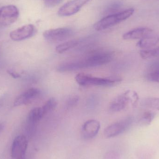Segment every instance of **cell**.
Returning a JSON list of instances; mask_svg holds the SVG:
<instances>
[{
    "instance_id": "6da1fadb",
    "label": "cell",
    "mask_w": 159,
    "mask_h": 159,
    "mask_svg": "<svg viewBox=\"0 0 159 159\" xmlns=\"http://www.w3.org/2000/svg\"><path fill=\"white\" fill-rule=\"evenodd\" d=\"M134 11V8H130L116 14L108 15L97 21L93 28L95 30L98 31L106 30L126 20L132 16Z\"/></svg>"
},
{
    "instance_id": "7a4b0ae2",
    "label": "cell",
    "mask_w": 159,
    "mask_h": 159,
    "mask_svg": "<svg viewBox=\"0 0 159 159\" xmlns=\"http://www.w3.org/2000/svg\"><path fill=\"white\" fill-rule=\"evenodd\" d=\"M76 82L82 86H109L119 83L122 80L119 77H95L86 74L80 73L75 76Z\"/></svg>"
},
{
    "instance_id": "3957f363",
    "label": "cell",
    "mask_w": 159,
    "mask_h": 159,
    "mask_svg": "<svg viewBox=\"0 0 159 159\" xmlns=\"http://www.w3.org/2000/svg\"><path fill=\"white\" fill-rule=\"evenodd\" d=\"M139 101L138 94L135 92L127 91L114 98L109 104V110L118 112L125 109L130 104L135 106Z\"/></svg>"
},
{
    "instance_id": "277c9868",
    "label": "cell",
    "mask_w": 159,
    "mask_h": 159,
    "mask_svg": "<svg viewBox=\"0 0 159 159\" xmlns=\"http://www.w3.org/2000/svg\"><path fill=\"white\" fill-rule=\"evenodd\" d=\"M113 53L105 51H98L90 54L81 61L83 68H93L107 64L113 60Z\"/></svg>"
},
{
    "instance_id": "5b68a950",
    "label": "cell",
    "mask_w": 159,
    "mask_h": 159,
    "mask_svg": "<svg viewBox=\"0 0 159 159\" xmlns=\"http://www.w3.org/2000/svg\"><path fill=\"white\" fill-rule=\"evenodd\" d=\"M133 122V118L129 116L111 124L105 129V136L107 138H112L118 136L128 130L131 126Z\"/></svg>"
},
{
    "instance_id": "8992f818",
    "label": "cell",
    "mask_w": 159,
    "mask_h": 159,
    "mask_svg": "<svg viewBox=\"0 0 159 159\" xmlns=\"http://www.w3.org/2000/svg\"><path fill=\"white\" fill-rule=\"evenodd\" d=\"M19 12L14 5L5 6L0 8V27L9 26L16 21Z\"/></svg>"
},
{
    "instance_id": "52a82bcc",
    "label": "cell",
    "mask_w": 159,
    "mask_h": 159,
    "mask_svg": "<svg viewBox=\"0 0 159 159\" xmlns=\"http://www.w3.org/2000/svg\"><path fill=\"white\" fill-rule=\"evenodd\" d=\"M28 146V140L25 136L20 135L16 136L11 146V159H26Z\"/></svg>"
},
{
    "instance_id": "ba28073f",
    "label": "cell",
    "mask_w": 159,
    "mask_h": 159,
    "mask_svg": "<svg viewBox=\"0 0 159 159\" xmlns=\"http://www.w3.org/2000/svg\"><path fill=\"white\" fill-rule=\"evenodd\" d=\"M73 34V31L70 28H57L46 30L43 33V36L49 42H57L69 39Z\"/></svg>"
},
{
    "instance_id": "9c48e42d",
    "label": "cell",
    "mask_w": 159,
    "mask_h": 159,
    "mask_svg": "<svg viewBox=\"0 0 159 159\" xmlns=\"http://www.w3.org/2000/svg\"><path fill=\"white\" fill-rule=\"evenodd\" d=\"M92 0H71L61 7L58 11L60 17L72 16L79 12L81 8Z\"/></svg>"
},
{
    "instance_id": "30bf717a",
    "label": "cell",
    "mask_w": 159,
    "mask_h": 159,
    "mask_svg": "<svg viewBox=\"0 0 159 159\" xmlns=\"http://www.w3.org/2000/svg\"><path fill=\"white\" fill-rule=\"evenodd\" d=\"M40 94L41 91L39 89L36 88L29 89L16 98L14 101V106L29 104L38 98Z\"/></svg>"
},
{
    "instance_id": "8fae6325",
    "label": "cell",
    "mask_w": 159,
    "mask_h": 159,
    "mask_svg": "<svg viewBox=\"0 0 159 159\" xmlns=\"http://www.w3.org/2000/svg\"><path fill=\"white\" fill-rule=\"evenodd\" d=\"M34 32V26L32 24H28L12 31L9 36L13 41H20L31 37Z\"/></svg>"
},
{
    "instance_id": "7c38bea8",
    "label": "cell",
    "mask_w": 159,
    "mask_h": 159,
    "mask_svg": "<svg viewBox=\"0 0 159 159\" xmlns=\"http://www.w3.org/2000/svg\"><path fill=\"white\" fill-rule=\"evenodd\" d=\"M101 128L100 122L95 120H89L86 121L82 126L81 134L86 139H91L95 137Z\"/></svg>"
},
{
    "instance_id": "4fadbf2b",
    "label": "cell",
    "mask_w": 159,
    "mask_h": 159,
    "mask_svg": "<svg viewBox=\"0 0 159 159\" xmlns=\"http://www.w3.org/2000/svg\"><path fill=\"white\" fill-rule=\"evenodd\" d=\"M154 33L152 29L148 28H138L127 32L123 35L124 40H137L143 39Z\"/></svg>"
},
{
    "instance_id": "5bb4252c",
    "label": "cell",
    "mask_w": 159,
    "mask_h": 159,
    "mask_svg": "<svg viewBox=\"0 0 159 159\" xmlns=\"http://www.w3.org/2000/svg\"><path fill=\"white\" fill-rule=\"evenodd\" d=\"M159 42V36L155 33L147 37L141 39L137 43V46L143 49H148L157 45Z\"/></svg>"
},
{
    "instance_id": "9a60e30c",
    "label": "cell",
    "mask_w": 159,
    "mask_h": 159,
    "mask_svg": "<svg viewBox=\"0 0 159 159\" xmlns=\"http://www.w3.org/2000/svg\"><path fill=\"white\" fill-rule=\"evenodd\" d=\"M44 116L41 107H35L32 109L28 116V120L30 123L34 124L38 122Z\"/></svg>"
},
{
    "instance_id": "2e32d148",
    "label": "cell",
    "mask_w": 159,
    "mask_h": 159,
    "mask_svg": "<svg viewBox=\"0 0 159 159\" xmlns=\"http://www.w3.org/2000/svg\"><path fill=\"white\" fill-rule=\"evenodd\" d=\"M80 43V41L77 40H72L67 41L58 45L56 48V51L59 54H62L68 51V50H70L77 46Z\"/></svg>"
},
{
    "instance_id": "e0dca14e",
    "label": "cell",
    "mask_w": 159,
    "mask_h": 159,
    "mask_svg": "<svg viewBox=\"0 0 159 159\" xmlns=\"http://www.w3.org/2000/svg\"><path fill=\"white\" fill-rule=\"evenodd\" d=\"M156 114L151 111L144 112L141 116L138 121L140 126H147L150 125L155 117Z\"/></svg>"
},
{
    "instance_id": "ac0fdd59",
    "label": "cell",
    "mask_w": 159,
    "mask_h": 159,
    "mask_svg": "<svg viewBox=\"0 0 159 159\" xmlns=\"http://www.w3.org/2000/svg\"><path fill=\"white\" fill-rule=\"evenodd\" d=\"M139 55L143 59L159 57V47L153 49H143L139 52Z\"/></svg>"
},
{
    "instance_id": "d6986e66",
    "label": "cell",
    "mask_w": 159,
    "mask_h": 159,
    "mask_svg": "<svg viewBox=\"0 0 159 159\" xmlns=\"http://www.w3.org/2000/svg\"><path fill=\"white\" fill-rule=\"evenodd\" d=\"M142 105L152 109H157L159 111V98L150 97L143 100Z\"/></svg>"
},
{
    "instance_id": "ffe728a7",
    "label": "cell",
    "mask_w": 159,
    "mask_h": 159,
    "mask_svg": "<svg viewBox=\"0 0 159 159\" xmlns=\"http://www.w3.org/2000/svg\"><path fill=\"white\" fill-rule=\"evenodd\" d=\"M57 105V102L55 98H51L48 99L44 105L41 107L44 115L45 116L48 113L53 111L56 108Z\"/></svg>"
},
{
    "instance_id": "44dd1931",
    "label": "cell",
    "mask_w": 159,
    "mask_h": 159,
    "mask_svg": "<svg viewBox=\"0 0 159 159\" xmlns=\"http://www.w3.org/2000/svg\"><path fill=\"white\" fill-rule=\"evenodd\" d=\"M146 77L149 81L159 83V70L148 72Z\"/></svg>"
},
{
    "instance_id": "7402d4cb",
    "label": "cell",
    "mask_w": 159,
    "mask_h": 159,
    "mask_svg": "<svg viewBox=\"0 0 159 159\" xmlns=\"http://www.w3.org/2000/svg\"><path fill=\"white\" fill-rule=\"evenodd\" d=\"M148 72L159 70V59L152 61L148 67Z\"/></svg>"
},
{
    "instance_id": "603a6c76",
    "label": "cell",
    "mask_w": 159,
    "mask_h": 159,
    "mask_svg": "<svg viewBox=\"0 0 159 159\" xmlns=\"http://www.w3.org/2000/svg\"><path fill=\"white\" fill-rule=\"evenodd\" d=\"M79 97L77 96H72L69 98L67 101V106L69 107L74 106L78 103Z\"/></svg>"
},
{
    "instance_id": "cb8c5ba5",
    "label": "cell",
    "mask_w": 159,
    "mask_h": 159,
    "mask_svg": "<svg viewBox=\"0 0 159 159\" xmlns=\"http://www.w3.org/2000/svg\"><path fill=\"white\" fill-rule=\"evenodd\" d=\"M62 0H45V4L48 7H52L58 5Z\"/></svg>"
},
{
    "instance_id": "d4e9b609",
    "label": "cell",
    "mask_w": 159,
    "mask_h": 159,
    "mask_svg": "<svg viewBox=\"0 0 159 159\" xmlns=\"http://www.w3.org/2000/svg\"><path fill=\"white\" fill-rule=\"evenodd\" d=\"M7 73L9 74V75H11L12 77L14 78H19V77L21 76L20 75L17 73L16 72H15L13 71L7 70Z\"/></svg>"
},
{
    "instance_id": "484cf974",
    "label": "cell",
    "mask_w": 159,
    "mask_h": 159,
    "mask_svg": "<svg viewBox=\"0 0 159 159\" xmlns=\"http://www.w3.org/2000/svg\"><path fill=\"white\" fill-rule=\"evenodd\" d=\"M5 97L3 96L0 98V108L2 107L4 102L5 99Z\"/></svg>"
},
{
    "instance_id": "4316f807",
    "label": "cell",
    "mask_w": 159,
    "mask_h": 159,
    "mask_svg": "<svg viewBox=\"0 0 159 159\" xmlns=\"http://www.w3.org/2000/svg\"><path fill=\"white\" fill-rule=\"evenodd\" d=\"M3 128L4 125L2 124V123H0V133L2 131V130L3 129Z\"/></svg>"
}]
</instances>
